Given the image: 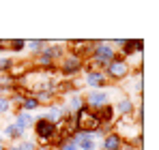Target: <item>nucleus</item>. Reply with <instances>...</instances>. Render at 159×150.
Returning <instances> with one entry per match:
<instances>
[{
	"label": "nucleus",
	"instance_id": "obj_1",
	"mask_svg": "<svg viewBox=\"0 0 159 150\" xmlns=\"http://www.w3.org/2000/svg\"><path fill=\"white\" fill-rule=\"evenodd\" d=\"M118 54L116 50L107 43V41H97V45H95V50L90 51V56H88V60L93 62V67L97 69V71H103L107 64L116 58Z\"/></svg>",
	"mask_w": 159,
	"mask_h": 150
},
{
	"label": "nucleus",
	"instance_id": "obj_2",
	"mask_svg": "<svg viewBox=\"0 0 159 150\" xmlns=\"http://www.w3.org/2000/svg\"><path fill=\"white\" fill-rule=\"evenodd\" d=\"M32 131H34V142H37V146H50V144H52V139L56 137V125L48 122L41 114H39V116H34Z\"/></svg>",
	"mask_w": 159,
	"mask_h": 150
},
{
	"label": "nucleus",
	"instance_id": "obj_3",
	"mask_svg": "<svg viewBox=\"0 0 159 150\" xmlns=\"http://www.w3.org/2000/svg\"><path fill=\"white\" fill-rule=\"evenodd\" d=\"M75 116V122H78V131H86V133H97L101 129V122H99V116L95 109L90 107H80L78 112H73Z\"/></svg>",
	"mask_w": 159,
	"mask_h": 150
},
{
	"label": "nucleus",
	"instance_id": "obj_4",
	"mask_svg": "<svg viewBox=\"0 0 159 150\" xmlns=\"http://www.w3.org/2000/svg\"><path fill=\"white\" fill-rule=\"evenodd\" d=\"M103 73H106L107 82H123L125 77H129V75H131L129 60H125V58L116 56V58H114V60L107 64L106 69H103Z\"/></svg>",
	"mask_w": 159,
	"mask_h": 150
},
{
	"label": "nucleus",
	"instance_id": "obj_5",
	"mask_svg": "<svg viewBox=\"0 0 159 150\" xmlns=\"http://www.w3.org/2000/svg\"><path fill=\"white\" fill-rule=\"evenodd\" d=\"M82 64H84V60L78 58V56H73V54H65V58L58 62V67H56V73L60 75L62 79H71V77H75V75L82 73Z\"/></svg>",
	"mask_w": 159,
	"mask_h": 150
},
{
	"label": "nucleus",
	"instance_id": "obj_6",
	"mask_svg": "<svg viewBox=\"0 0 159 150\" xmlns=\"http://www.w3.org/2000/svg\"><path fill=\"white\" fill-rule=\"evenodd\" d=\"M67 114H71V112L65 107V103H62V101H56V103H52V105H48V107H45V112H43L41 116H43L48 122L58 125V122H60V120H62Z\"/></svg>",
	"mask_w": 159,
	"mask_h": 150
},
{
	"label": "nucleus",
	"instance_id": "obj_7",
	"mask_svg": "<svg viewBox=\"0 0 159 150\" xmlns=\"http://www.w3.org/2000/svg\"><path fill=\"white\" fill-rule=\"evenodd\" d=\"M84 103H86V107L97 112L99 107L110 103V92L107 90H90L88 95H84Z\"/></svg>",
	"mask_w": 159,
	"mask_h": 150
},
{
	"label": "nucleus",
	"instance_id": "obj_8",
	"mask_svg": "<svg viewBox=\"0 0 159 150\" xmlns=\"http://www.w3.org/2000/svg\"><path fill=\"white\" fill-rule=\"evenodd\" d=\"M97 116H99V122H101V129L110 133L112 131V126L116 122V114H114V107H112V103H107L103 107H99L97 109Z\"/></svg>",
	"mask_w": 159,
	"mask_h": 150
},
{
	"label": "nucleus",
	"instance_id": "obj_9",
	"mask_svg": "<svg viewBox=\"0 0 159 150\" xmlns=\"http://www.w3.org/2000/svg\"><path fill=\"white\" fill-rule=\"evenodd\" d=\"M84 84L90 90H106L110 82H107L103 71H90V73H86V77H84Z\"/></svg>",
	"mask_w": 159,
	"mask_h": 150
},
{
	"label": "nucleus",
	"instance_id": "obj_10",
	"mask_svg": "<svg viewBox=\"0 0 159 150\" xmlns=\"http://www.w3.org/2000/svg\"><path fill=\"white\" fill-rule=\"evenodd\" d=\"M13 125H15L22 133H24V135H26L28 131H30V126L34 125V116H32V114H28V112L17 109V112H15V116H13Z\"/></svg>",
	"mask_w": 159,
	"mask_h": 150
},
{
	"label": "nucleus",
	"instance_id": "obj_11",
	"mask_svg": "<svg viewBox=\"0 0 159 150\" xmlns=\"http://www.w3.org/2000/svg\"><path fill=\"white\" fill-rule=\"evenodd\" d=\"M112 107H114V114H118L120 118H125V116H133L135 103L129 97H120V99L116 101V105H112Z\"/></svg>",
	"mask_w": 159,
	"mask_h": 150
},
{
	"label": "nucleus",
	"instance_id": "obj_12",
	"mask_svg": "<svg viewBox=\"0 0 159 150\" xmlns=\"http://www.w3.org/2000/svg\"><path fill=\"white\" fill-rule=\"evenodd\" d=\"M123 146V137L112 129L110 133H106L103 135V139H101V144H99V148L101 150H118Z\"/></svg>",
	"mask_w": 159,
	"mask_h": 150
},
{
	"label": "nucleus",
	"instance_id": "obj_13",
	"mask_svg": "<svg viewBox=\"0 0 159 150\" xmlns=\"http://www.w3.org/2000/svg\"><path fill=\"white\" fill-rule=\"evenodd\" d=\"M62 103H65V107H67L71 114H73V112H78L80 107H84V105H86V103H84V95H82V92H73V95L65 97V101H62Z\"/></svg>",
	"mask_w": 159,
	"mask_h": 150
},
{
	"label": "nucleus",
	"instance_id": "obj_14",
	"mask_svg": "<svg viewBox=\"0 0 159 150\" xmlns=\"http://www.w3.org/2000/svg\"><path fill=\"white\" fill-rule=\"evenodd\" d=\"M0 135H2V137H7V139H11V142H20V139H24V137H26V135H24L17 126L13 125V122H9V125L4 126Z\"/></svg>",
	"mask_w": 159,
	"mask_h": 150
},
{
	"label": "nucleus",
	"instance_id": "obj_15",
	"mask_svg": "<svg viewBox=\"0 0 159 150\" xmlns=\"http://www.w3.org/2000/svg\"><path fill=\"white\" fill-rule=\"evenodd\" d=\"M48 43L50 41H43V39H30V41H26V51L30 56H37L39 51H43L48 47Z\"/></svg>",
	"mask_w": 159,
	"mask_h": 150
},
{
	"label": "nucleus",
	"instance_id": "obj_16",
	"mask_svg": "<svg viewBox=\"0 0 159 150\" xmlns=\"http://www.w3.org/2000/svg\"><path fill=\"white\" fill-rule=\"evenodd\" d=\"M17 109H22V112H28V114H32V112H37V109H41V105H39V101L34 99L32 95H26L22 103H20V107Z\"/></svg>",
	"mask_w": 159,
	"mask_h": 150
},
{
	"label": "nucleus",
	"instance_id": "obj_17",
	"mask_svg": "<svg viewBox=\"0 0 159 150\" xmlns=\"http://www.w3.org/2000/svg\"><path fill=\"white\" fill-rule=\"evenodd\" d=\"M11 51L13 54L26 51V39H11Z\"/></svg>",
	"mask_w": 159,
	"mask_h": 150
},
{
	"label": "nucleus",
	"instance_id": "obj_18",
	"mask_svg": "<svg viewBox=\"0 0 159 150\" xmlns=\"http://www.w3.org/2000/svg\"><path fill=\"white\" fill-rule=\"evenodd\" d=\"M13 58H9V56H0V73H9L11 71V67H13Z\"/></svg>",
	"mask_w": 159,
	"mask_h": 150
},
{
	"label": "nucleus",
	"instance_id": "obj_19",
	"mask_svg": "<svg viewBox=\"0 0 159 150\" xmlns=\"http://www.w3.org/2000/svg\"><path fill=\"white\" fill-rule=\"evenodd\" d=\"M17 148H20V150H37V142L24 137V139H20V142H17Z\"/></svg>",
	"mask_w": 159,
	"mask_h": 150
},
{
	"label": "nucleus",
	"instance_id": "obj_20",
	"mask_svg": "<svg viewBox=\"0 0 159 150\" xmlns=\"http://www.w3.org/2000/svg\"><path fill=\"white\" fill-rule=\"evenodd\" d=\"M11 107H13V105H11L9 97H0V116H2V114H7Z\"/></svg>",
	"mask_w": 159,
	"mask_h": 150
},
{
	"label": "nucleus",
	"instance_id": "obj_21",
	"mask_svg": "<svg viewBox=\"0 0 159 150\" xmlns=\"http://www.w3.org/2000/svg\"><path fill=\"white\" fill-rule=\"evenodd\" d=\"M58 150H80V148L73 144V142H71V139H65V142L58 146Z\"/></svg>",
	"mask_w": 159,
	"mask_h": 150
},
{
	"label": "nucleus",
	"instance_id": "obj_22",
	"mask_svg": "<svg viewBox=\"0 0 159 150\" xmlns=\"http://www.w3.org/2000/svg\"><path fill=\"white\" fill-rule=\"evenodd\" d=\"M0 51H11V39H0Z\"/></svg>",
	"mask_w": 159,
	"mask_h": 150
},
{
	"label": "nucleus",
	"instance_id": "obj_23",
	"mask_svg": "<svg viewBox=\"0 0 159 150\" xmlns=\"http://www.w3.org/2000/svg\"><path fill=\"white\" fill-rule=\"evenodd\" d=\"M118 150H138V148H135V146H131L129 142H123V146H120Z\"/></svg>",
	"mask_w": 159,
	"mask_h": 150
},
{
	"label": "nucleus",
	"instance_id": "obj_24",
	"mask_svg": "<svg viewBox=\"0 0 159 150\" xmlns=\"http://www.w3.org/2000/svg\"><path fill=\"white\" fill-rule=\"evenodd\" d=\"M37 150H56V148H52V146H37Z\"/></svg>",
	"mask_w": 159,
	"mask_h": 150
},
{
	"label": "nucleus",
	"instance_id": "obj_25",
	"mask_svg": "<svg viewBox=\"0 0 159 150\" xmlns=\"http://www.w3.org/2000/svg\"><path fill=\"white\" fill-rule=\"evenodd\" d=\"M7 150H20V148H17V144H11V146H7Z\"/></svg>",
	"mask_w": 159,
	"mask_h": 150
},
{
	"label": "nucleus",
	"instance_id": "obj_26",
	"mask_svg": "<svg viewBox=\"0 0 159 150\" xmlns=\"http://www.w3.org/2000/svg\"><path fill=\"white\" fill-rule=\"evenodd\" d=\"M0 144H2V135H0Z\"/></svg>",
	"mask_w": 159,
	"mask_h": 150
}]
</instances>
